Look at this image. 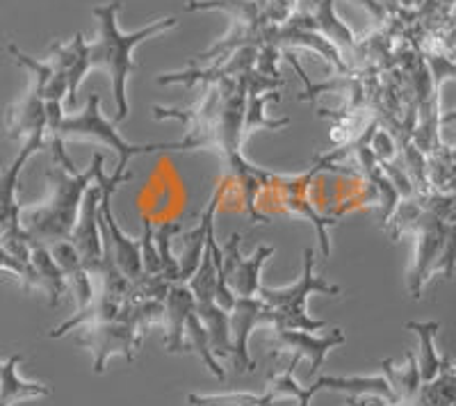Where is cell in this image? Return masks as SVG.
<instances>
[{
	"mask_svg": "<svg viewBox=\"0 0 456 406\" xmlns=\"http://www.w3.org/2000/svg\"><path fill=\"white\" fill-rule=\"evenodd\" d=\"M21 361V354H14L0 363V406H16L23 400L51 395L48 386L26 381L19 377V370H16V368H19Z\"/></svg>",
	"mask_w": 456,
	"mask_h": 406,
	"instance_id": "12",
	"label": "cell"
},
{
	"mask_svg": "<svg viewBox=\"0 0 456 406\" xmlns=\"http://www.w3.org/2000/svg\"><path fill=\"white\" fill-rule=\"evenodd\" d=\"M274 311L263 299L235 297L233 308L228 311V327H231V343H233V363L238 372H254V361L249 354V338L256 327H272Z\"/></svg>",
	"mask_w": 456,
	"mask_h": 406,
	"instance_id": "7",
	"label": "cell"
},
{
	"mask_svg": "<svg viewBox=\"0 0 456 406\" xmlns=\"http://www.w3.org/2000/svg\"><path fill=\"white\" fill-rule=\"evenodd\" d=\"M384 368V377L388 379L390 388L395 393V400L402 406H411L418 397L422 388L420 372H418V363H415V354L409 352L406 354V365H397L393 359H386L381 363Z\"/></svg>",
	"mask_w": 456,
	"mask_h": 406,
	"instance_id": "14",
	"label": "cell"
},
{
	"mask_svg": "<svg viewBox=\"0 0 456 406\" xmlns=\"http://www.w3.org/2000/svg\"><path fill=\"white\" fill-rule=\"evenodd\" d=\"M313 267H315V258H313V251L306 249L304 251V272L295 286L276 288V290L267 286L258 288V297L274 311V322L270 329H297V331H311L313 334V331L329 327V322L324 320H313L308 315V297L311 295L338 297L342 288L324 281L322 276H315Z\"/></svg>",
	"mask_w": 456,
	"mask_h": 406,
	"instance_id": "4",
	"label": "cell"
},
{
	"mask_svg": "<svg viewBox=\"0 0 456 406\" xmlns=\"http://www.w3.org/2000/svg\"><path fill=\"white\" fill-rule=\"evenodd\" d=\"M146 331H149V327L142 322L137 304L126 302L124 306H121V313L117 315V320L85 327L78 343L83 345V347L92 349L94 370L101 375V372L105 370V363L110 361V356L119 354L126 356L128 361L135 359V352L142 349Z\"/></svg>",
	"mask_w": 456,
	"mask_h": 406,
	"instance_id": "5",
	"label": "cell"
},
{
	"mask_svg": "<svg viewBox=\"0 0 456 406\" xmlns=\"http://www.w3.org/2000/svg\"><path fill=\"white\" fill-rule=\"evenodd\" d=\"M176 233H183V224H174V222H165L160 229L153 231V242L160 258V276L167 283H181V265H178V258L171 254V238Z\"/></svg>",
	"mask_w": 456,
	"mask_h": 406,
	"instance_id": "19",
	"label": "cell"
},
{
	"mask_svg": "<svg viewBox=\"0 0 456 406\" xmlns=\"http://www.w3.org/2000/svg\"><path fill=\"white\" fill-rule=\"evenodd\" d=\"M185 10H222L231 14L235 23L249 26L254 30H263V26L267 23L263 16V3L260 0H190Z\"/></svg>",
	"mask_w": 456,
	"mask_h": 406,
	"instance_id": "16",
	"label": "cell"
},
{
	"mask_svg": "<svg viewBox=\"0 0 456 406\" xmlns=\"http://www.w3.org/2000/svg\"><path fill=\"white\" fill-rule=\"evenodd\" d=\"M119 10L121 0H112L108 5L94 7L92 14L99 19L101 35L96 42L87 44V48H85V64H87V69H105L110 73L114 101H117V117H114L117 124H121L128 117L126 85H128L130 73L137 69V64L133 62V51H135V46H140L144 39L158 37L178 26L176 16H165V19H158V21L142 28V30L121 32L119 23H117Z\"/></svg>",
	"mask_w": 456,
	"mask_h": 406,
	"instance_id": "2",
	"label": "cell"
},
{
	"mask_svg": "<svg viewBox=\"0 0 456 406\" xmlns=\"http://www.w3.org/2000/svg\"><path fill=\"white\" fill-rule=\"evenodd\" d=\"M274 331V347L279 352H288L292 356L311 361V377H315L324 365V359L333 347L347 343V336L342 329H333L329 336H315L311 331H297V329H272Z\"/></svg>",
	"mask_w": 456,
	"mask_h": 406,
	"instance_id": "10",
	"label": "cell"
},
{
	"mask_svg": "<svg viewBox=\"0 0 456 406\" xmlns=\"http://www.w3.org/2000/svg\"><path fill=\"white\" fill-rule=\"evenodd\" d=\"M99 201H101V185L96 183L94 188L85 192L83 206H80L78 222L73 226L69 242L78 251L83 267L87 274H96V270L103 263V235L99 229Z\"/></svg>",
	"mask_w": 456,
	"mask_h": 406,
	"instance_id": "9",
	"label": "cell"
},
{
	"mask_svg": "<svg viewBox=\"0 0 456 406\" xmlns=\"http://www.w3.org/2000/svg\"><path fill=\"white\" fill-rule=\"evenodd\" d=\"M28 263H30L32 274H35V288L46 290L48 299H51V306H57L69 288L67 279H64L62 270L53 261L48 247L39 245V242H30V258H28Z\"/></svg>",
	"mask_w": 456,
	"mask_h": 406,
	"instance_id": "13",
	"label": "cell"
},
{
	"mask_svg": "<svg viewBox=\"0 0 456 406\" xmlns=\"http://www.w3.org/2000/svg\"><path fill=\"white\" fill-rule=\"evenodd\" d=\"M299 361H301L299 356H292V363L285 368L283 375L276 377V379H272L267 386H270L272 391L279 395V400L281 397H292V400L297 402V406H311L313 397H315L320 391H324V388H322L320 381H315V384L308 386V388H304V386L297 384L295 368L299 365Z\"/></svg>",
	"mask_w": 456,
	"mask_h": 406,
	"instance_id": "20",
	"label": "cell"
},
{
	"mask_svg": "<svg viewBox=\"0 0 456 406\" xmlns=\"http://www.w3.org/2000/svg\"><path fill=\"white\" fill-rule=\"evenodd\" d=\"M46 131L51 137H60V140H94L103 142L114 153L119 156V165L114 172L124 174L128 167L130 158L135 156H149V153L160 151H187V149H197V146L208 144L201 137H187L183 142H167V144H130L124 137L117 133L114 124H110L103 115H101V96L92 94L87 99L85 110H80L78 115H64L62 101H46Z\"/></svg>",
	"mask_w": 456,
	"mask_h": 406,
	"instance_id": "3",
	"label": "cell"
},
{
	"mask_svg": "<svg viewBox=\"0 0 456 406\" xmlns=\"http://www.w3.org/2000/svg\"><path fill=\"white\" fill-rule=\"evenodd\" d=\"M406 329L415 331L420 338V354L415 359L418 372H420L422 384H431L436 377L441 375L450 363H443V359L436 352V336H438V322H406Z\"/></svg>",
	"mask_w": 456,
	"mask_h": 406,
	"instance_id": "15",
	"label": "cell"
},
{
	"mask_svg": "<svg viewBox=\"0 0 456 406\" xmlns=\"http://www.w3.org/2000/svg\"><path fill=\"white\" fill-rule=\"evenodd\" d=\"M44 135L46 133H35L28 137L14 162L0 174V247L21 263H28L30 258L32 240L28 238L21 226V206L16 203V190H19V176H21L26 162L44 146Z\"/></svg>",
	"mask_w": 456,
	"mask_h": 406,
	"instance_id": "6",
	"label": "cell"
},
{
	"mask_svg": "<svg viewBox=\"0 0 456 406\" xmlns=\"http://www.w3.org/2000/svg\"><path fill=\"white\" fill-rule=\"evenodd\" d=\"M279 400L274 391L267 386V391L254 395V393H224V395H187L190 406H274Z\"/></svg>",
	"mask_w": 456,
	"mask_h": 406,
	"instance_id": "18",
	"label": "cell"
},
{
	"mask_svg": "<svg viewBox=\"0 0 456 406\" xmlns=\"http://www.w3.org/2000/svg\"><path fill=\"white\" fill-rule=\"evenodd\" d=\"M55 169L46 174L48 197L39 206H21V226L28 238L39 245H53L69 240L73 226L78 222L85 192L92 188L99 172L103 169V156L96 153L92 167L80 172L64 151V140L51 137Z\"/></svg>",
	"mask_w": 456,
	"mask_h": 406,
	"instance_id": "1",
	"label": "cell"
},
{
	"mask_svg": "<svg viewBox=\"0 0 456 406\" xmlns=\"http://www.w3.org/2000/svg\"><path fill=\"white\" fill-rule=\"evenodd\" d=\"M194 311V295L187 283H171L165 297V324H167V352L178 354L185 352V322Z\"/></svg>",
	"mask_w": 456,
	"mask_h": 406,
	"instance_id": "11",
	"label": "cell"
},
{
	"mask_svg": "<svg viewBox=\"0 0 456 406\" xmlns=\"http://www.w3.org/2000/svg\"><path fill=\"white\" fill-rule=\"evenodd\" d=\"M240 242L242 235H231L226 249H222L224 261H222V274L226 286L231 288L235 297H256L258 295L260 283V272L263 265L267 263L274 249L272 247H258L251 258H242L240 256Z\"/></svg>",
	"mask_w": 456,
	"mask_h": 406,
	"instance_id": "8",
	"label": "cell"
},
{
	"mask_svg": "<svg viewBox=\"0 0 456 406\" xmlns=\"http://www.w3.org/2000/svg\"><path fill=\"white\" fill-rule=\"evenodd\" d=\"M322 388L349 393V395H377L388 404H397L386 377H320Z\"/></svg>",
	"mask_w": 456,
	"mask_h": 406,
	"instance_id": "17",
	"label": "cell"
},
{
	"mask_svg": "<svg viewBox=\"0 0 456 406\" xmlns=\"http://www.w3.org/2000/svg\"><path fill=\"white\" fill-rule=\"evenodd\" d=\"M140 254H142V270H144L146 274L160 276V258H158L156 242H153V226H151L149 219L144 222V231H142Z\"/></svg>",
	"mask_w": 456,
	"mask_h": 406,
	"instance_id": "22",
	"label": "cell"
},
{
	"mask_svg": "<svg viewBox=\"0 0 456 406\" xmlns=\"http://www.w3.org/2000/svg\"><path fill=\"white\" fill-rule=\"evenodd\" d=\"M315 21L322 30L327 32L329 39H333V42L342 44V46H349V48L356 44L354 42L352 32L342 26V23L336 19V14H333V0H317Z\"/></svg>",
	"mask_w": 456,
	"mask_h": 406,
	"instance_id": "21",
	"label": "cell"
}]
</instances>
